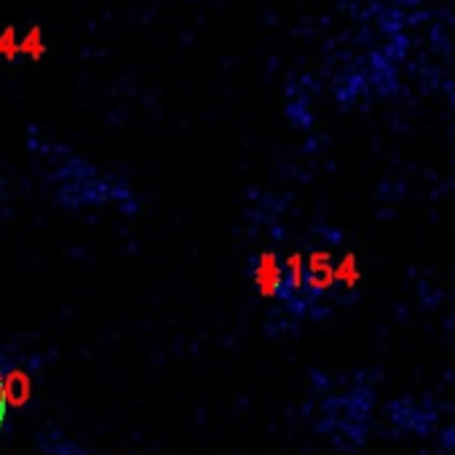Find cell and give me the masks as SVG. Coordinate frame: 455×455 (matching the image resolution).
I'll return each instance as SVG.
<instances>
[{
  "instance_id": "cell-1",
  "label": "cell",
  "mask_w": 455,
  "mask_h": 455,
  "mask_svg": "<svg viewBox=\"0 0 455 455\" xmlns=\"http://www.w3.org/2000/svg\"><path fill=\"white\" fill-rule=\"evenodd\" d=\"M250 279L263 298H279L282 300V282H284L282 255L276 250H263V252L252 255Z\"/></svg>"
},
{
  "instance_id": "cell-2",
  "label": "cell",
  "mask_w": 455,
  "mask_h": 455,
  "mask_svg": "<svg viewBox=\"0 0 455 455\" xmlns=\"http://www.w3.org/2000/svg\"><path fill=\"white\" fill-rule=\"evenodd\" d=\"M306 258V295L322 298L335 287V260L327 247H314Z\"/></svg>"
},
{
  "instance_id": "cell-3",
  "label": "cell",
  "mask_w": 455,
  "mask_h": 455,
  "mask_svg": "<svg viewBox=\"0 0 455 455\" xmlns=\"http://www.w3.org/2000/svg\"><path fill=\"white\" fill-rule=\"evenodd\" d=\"M282 271H284V282H282V300L290 306L306 303V258L300 250H292L282 258Z\"/></svg>"
},
{
  "instance_id": "cell-4",
  "label": "cell",
  "mask_w": 455,
  "mask_h": 455,
  "mask_svg": "<svg viewBox=\"0 0 455 455\" xmlns=\"http://www.w3.org/2000/svg\"><path fill=\"white\" fill-rule=\"evenodd\" d=\"M20 54L28 57V60H33V62H38L46 54V41H44V30L41 28L28 30V36L20 41Z\"/></svg>"
},
{
  "instance_id": "cell-5",
  "label": "cell",
  "mask_w": 455,
  "mask_h": 455,
  "mask_svg": "<svg viewBox=\"0 0 455 455\" xmlns=\"http://www.w3.org/2000/svg\"><path fill=\"white\" fill-rule=\"evenodd\" d=\"M20 57H22V54H20V38H17V30H14V28L0 30V62L14 65Z\"/></svg>"
},
{
  "instance_id": "cell-6",
  "label": "cell",
  "mask_w": 455,
  "mask_h": 455,
  "mask_svg": "<svg viewBox=\"0 0 455 455\" xmlns=\"http://www.w3.org/2000/svg\"><path fill=\"white\" fill-rule=\"evenodd\" d=\"M359 282V271H356V260L351 255H346L340 263H335V284L343 287H354Z\"/></svg>"
},
{
  "instance_id": "cell-7",
  "label": "cell",
  "mask_w": 455,
  "mask_h": 455,
  "mask_svg": "<svg viewBox=\"0 0 455 455\" xmlns=\"http://www.w3.org/2000/svg\"><path fill=\"white\" fill-rule=\"evenodd\" d=\"M6 402H9V396H6V375H4V370H0V420H4Z\"/></svg>"
}]
</instances>
